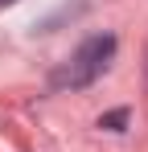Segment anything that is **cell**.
<instances>
[{"label":"cell","mask_w":148,"mask_h":152,"mask_svg":"<svg viewBox=\"0 0 148 152\" xmlns=\"http://www.w3.org/2000/svg\"><path fill=\"white\" fill-rule=\"evenodd\" d=\"M127 119V111H111V115H103L99 119V127H107V132H119V124Z\"/></svg>","instance_id":"cell-2"},{"label":"cell","mask_w":148,"mask_h":152,"mask_svg":"<svg viewBox=\"0 0 148 152\" xmlns=\"http://www.w3.org/2000/svg\"><path fill=\"white\" fill-rule=\"evenodd\" d=\"M4 4H17V0H0V8H4Z\"/></svg>","instance_id":"cell-3"},{"label":"cell","mask_w":148,"mask_h":152,"mask_svg":"<svg viewBox=\"0 0 148 152\" xmlns=\"http://www.w3.org/2000/svg\"><path fill=\"white\" fill-rule=\"evenodd\" d=\"M111 58H115V37H111V33H91V37L53 70L49 86H53V91H82V86H91L95 78H103V70L111 66Z\"/></svg>","instance_id":"cell-1"}]
</instances>
